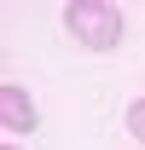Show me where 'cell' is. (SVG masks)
<instances>
[{
    "label": "cell",
    "instance_id": "6da1fadb",
    "mask_svg": "<svg viewBox=\"0 0 145 150\" xmlns=\"http://www.w3.org/2000/svg\"><path fill=\"white\" fill-rule=\"evenodd\" d=\"M64 29H70L87 52H110L122 40V12L110 0H70L64 6Z\"/></svg>",
    "mask_w": 145,
    "mask_h": 150
},
{
    "label": "cell",
    "instance_id": "7a4b0ae2",
    "mask_svg": "<svg viewBox=\"0 0 145 150\" xmlns=\"http://www.w3.org/2000/svg\"><path fill=\"white\" fill-rule=\"evenodd\" d=\"M0 127L6 133H35L41 127V110H35V98H29V87H18V81L0 87Z\"/></svg>",
    "mask_w": 145,
    "mask_h": 150
},
{
    "label": "cell",
    "instance_id": "3957f363",
    "mask_svg": "<svg viewBox=\"0 0 145 150\" xmlns=\"http://www.w3.org/2000/svg\"><path fill=\"white\" fill-rule=\"evenodd\" d=\"M128 139H139V144H145V98L128 104Z\"/></svg>",
    "mask_w": 145,
    "mask_h": 150
},
{
    "label": "cell",
    "instance_id": "277c9868",
    "mask_svg": "<svg viewBox=\"0 0 145 150\" xmlns=\"http://www.w3.org/2000/svg\"><path fill=\"white\" fill-rule=\"evenodd\" d=\"M0 150H18V144H0Z\"/></svg>",
    "mask_w": 145,
    "mask_h": 150
}]
</instances>
